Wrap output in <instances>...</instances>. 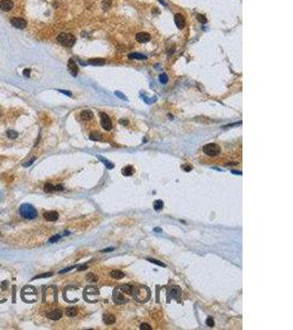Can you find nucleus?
<instances>
[{"label": "nucleus", "mask_w": 293, "mask_h": 330, "mask_svg": "<svg viewBox=\"0 0 293 330\" xmlns=\"http://www.w3.org/2000/svg\"><path fill=\"white\" fill-rule=\"evenodd\" d=\"M68 70H69V73L73 76H77V74H78V67H77L76 62H75L74 60H71V58L68 61Z\"/></svg>", "instance_id": "nucleus-17"}, {"label": "nucleus", "mask_w": 293, "mask_h": 330, "mask_svg": "<svg viewBox=\"0 0 293 330\" xmlns=\"http://www.w3.org/2000/svg\"><path fill=\"white\" fill-rule=\"evenodd\" d=\"M75 266H70V267H66V269H64V270L60 271V274H64V273H66V272H69V271L74 270Z\"/></svg>", "instance_id": "nucleus-42"}, {"label": "nucleus", "mask_w": 293, "mask_h": 330, "mask_svg": "<svg viewBox=\"0 0 293 330\" xmlns=\"http://www.w3.org/2000/svg\"><path fill=\"white\" fill-rule=\"evenodd\" d=\"M60 239V235H54V237H52V239H50V242L51 243H54V242H56V241H58Z\"/></svg>", "instance_id": "nucleus-41"}, {"label": "nucleus", "mask_w": 293, "mask_h": 330, "mask_svg": "<svg viewBox=\"0 0 293 330\" xmlns=\"http://www.w3.org/2000/svg\"><path fill=\"white\" fill-rule=\"evenodd\" d=\"M147 261H148V262H150V263H154V264L158 265V266H163V267H166V264H165V263H163V262H160V261H158V260H155V259H150V258H148V259H147Z\"/></svg>", "instance_id": "nucleus-31"}, {"label": "nucleus", "mask_w": 293, "mask_h": 330, "mask_svg": "<svg viewBox=\"0 0 293 330\" xmlns=\"http://www.w3.org/2000/svg\"><path fill=\"white\" fill-rule=\"evenodd\" d=\"M64 189V187H63V185L62 184H60V185L55 186V190H63Z\"/></svg>", "instance_id": "nucleus-49"}, {"label": "nucleus", "mask_w": 293, "mask_h": 330, "mask_svg": "<svg viewBox=\"0 0 293 330\" xmlns=\"http://www.w3.org/2000/svg\"><path fill=\"white\" fill-rule=\"evenodd\" d=\"M82 296L86 301L88 303H97L100 299V293L99 290L96 286H87L82 292Z\"/></svg>", "instance_id": "nucleus-2"}, {"label": "nucleus", "mask_w": 293, "mask_h": 330, "mask_svg": "<svg viewBox=\"0 0 293 330\" xmlns=\"http://www.w3.org/2000/svg\"><path fill=\"white\" fill-rule=\"evenodd\" d=\"M194 120H195V121H199V122H202V123H204V122H205V123H208V125L212 122V120H211V119H209V118H204V117H200V118H195Z\"/></svg>", "instance_id": "nucleus-34"}, {"label": "nucleus", "mask_w": 293, "mask_h": 330, "mask_svg": "<svg viewBox=\"0 0 293 330\" xmlns=\"http://www.w3.org/2000/svg\"><path fill=\"white\" fill-rule=\"evenodd\" d=\"M111 3H112V1H111V0H105V1L102 2V7H103V9L107 10L110 6H111Z\"/></svg>", "instance_id": "nucleus-38"}, {"label": "nucleus", "mask_w": 293, "mask_h": 330, "mask_svg": "<svg viewBox=\"0 0 293 330\" xmlns=\"http://www.w3.org/2000/svg\"><path fill=\"white\" fill-rule=\"evenodd\" d=\"M159 81H160L161 84H166V83L168 81V76H167V74L163 73L161 75L159 76Z\"/></svg>", "instance_id": "nucleus-35"}, {"label": "nucleus", "mask_w": 293, "mask_h": 330, "mask_svg": "<svg viewBox=\"0 0 293 330\" xmlns=\"http://www.w3.org/2000/svg\"><path fill=\"white\" fill-rule=\"evenodd\" d=\"M0 235H1V233H0Z\"/></svg>", "instance_id": "nucleus-54"}, {"label": "nucleus", "mask_w": 293, "mask_h": 330, "mask_svg": "<svg viewBox=\"0 0 293 330\" xmlns=\"http://www.w3.org/2000/svg\"><path fill=\"white\" fill-rule=\"evenodd\" d=\"M136 41L139 43H146L150 41V35L147 32H139L136 34Z\"/></svg>", "instance_id": "nucleus-16"}, {"label": "nucleus", "mask_w": 293, "mask_h": 330, "mask_svg": "<svg viewBox=\"0 0 293 330\" xmlns=\"http://www.w3.org/2000/svg\"><path fill=\"white\" fill-rule=\"evenodd\" d=\"M34 161H35V157H32V159H31V160L29 161V162H26V163H24V164H23V166H24V167H28V166H30V165L32 164V163H33Z\"/></svg>", "instance_id": "nucleus-44"}, {"label": "nucleus", "mask_w": 293, "mask_h": 330, "mask_svg": "<svg viewBox=\"0 0 293 330\" xmlns=\"http://www.w3.org/2000/svg\"><path fill=\"white\" fill-rule=\"evenodd\" d=\"M30 73H31L30 68H25V70H23V75H24L25 77H30Z\"/></svg>", "instance_id": "nucleus-45"}, {"label": "nucleus", "mask_w": 293, "mask_h": 330, "mask_svg": "<svg viewBox=\"0 0 293 330\" xmlns=\"http://www.w3.org/2000/svg\"><path fill=\"white\" fill-rule=\"evenodd\" d=\"M19 212L20 215L24 218V219H35L37 217V211L34 207L30 204H23L20 206L19 208Z\"/></svg>", "instance_id": "nucleus-4"}, {"label": "nucleus", "mask_w": 293, "mask_h": 330, "mask_svg": "<svg viewBox=\"0 0 293 330\" xmlns=\"http://www.w3.org/2000/svg\"><path fill=\"white\" fill-rule=\"evenodd\" d=\"M154 231H156V232H159V231H161V229H160V228H155Z\"/></svg>", "instance_id": "nucleus-53"}, {"label": "nucleus", "mask_w": 293, "mask_h": 330, "mask_svg": "<svg viewBox=\"0 0 293 330\" xmlns=\"http://www.w3.org/2000/svg\"><path fill=\"white\" fill-rule=\"evenodd\" d=\"M11 24L13 25L17 29H24L26 26V20H24L23 18H19V17H13L10 20Z\"/></svg>", "instance_id": "nucleus-10"}, {"label": "nucleus", "mask_w": 293, "mask_h": 330, "mask_svg": "<svg viewBox=\"0 0 293 330\" xmlns=\"http://www.w3.org/2000/svg\"><path fill=\"white\" fill-rule=\"evenodd\" d=\"M77 313H78V310H77L76 307H69V308L66 309V313H65V314L68 316V317H75V316L77 315Z\"/></svg>", "instance_id": "nucleus-26"}, {"label": "nucleus", "mask_w": 293, "mask_h": 330, "mask_svg": "<svg viewBox=\"0 0 293 330\" xmlns=\"http://www.w3.org/2000/svg\"><path fill=\"white\" fill-rule=\"evenodd\" d=\"M46 316H47V318H50L52 320H58L63 317V311L60 309H53L51 311H47Z\"/></svg>", "instance_id": "nucleus-12"}, {"label": "nucleus", "mask_w": 293, "mask_h": 330, "mask_svg": "<svg viewBox=\"0 0 293 330\" xmlns=\"http://www.w3.org/2000/svg\"><path fill=\"white\" fill-rule=\"evenodd\" d=\"M206 325L209 326L210 328H212V327H214V325H215V322H214V319L212 318V317H209L208 319H206Z\"/></svg>", "instance_id": "nucleus-39"}, {"label": "nucleus", "mask_w": 293, "mask_h": 330, "mask_svg": "<svg viewBox=\"0 0 293 330\" xmlns=\"http://www.w3.org/2000/svg\"><path fill=\"white\" fill-rule=\"evenodd\" d=\"M97 157H98V160L101 161V162H102V163L105 165V167H107L108 170H112V168L114 167V164H113V163H111V162H109L108 160H105L103 156H100V155H98Z\"/></svg>", "instance_id": "nucleus-23"}, {"label": "nucleus", "mask_w": 293, "mask_h": 330, "mask_svg": "<svg viewBox=\"0 0 293 330\" xmlns=\"http://www.w3.org/2000/svg\"><path fill=\"white\" fill-rule=\"evenodd\" d=\"M112 298H113V301H114L115 304H118V305H122V304L127 303V299L125 298L124 294H123V293H122L118 287H115L114 290H113Z\"/></svg>", "instance_id": "nucleus-9"}, {"label": "nucleus", "mask_w": 293, "mask_h": 330, "mask_svg": "<svg viewBox=\"0 0 293 330\" xmlns=\"http://www.w3.org/2000/svg\"><path fill=\"white\" fill-rule=\"evenodd\" d=\"M86 269H87L86 265H85V266H79V267H78V271H82V270H86Z\"/></svg>", "instance_id": "nucleus-52"}, {"label": "nucleus", "mask_w": 293, "mask_h": 330, "mask_svg": "<svg viewBox=\"0 0 293 330\" xmlns=\"http://www.w3.org/2000/svg\"><path fill=\"white\" fill-rule=\"evenodd\" d=\"M203 152L209 156H215L221 152V148L215 143H209L203 146Z\"/></svg>", "instance_id": "nucleus-7"}, {"label": "nucleus", "mask_w": 293, "mask_h": 330, "mask_svg": "<svg viewBox=\"0 0 293 330\" xmlns=\"http://www.w3.org/2000/svg\"><path fill=\"white\" fill-rule=\"evenodd\" d=\"M100 120H101V127L105 129V131H111L112 130V121L109 118V116L105 113V112H99Z\"/></svg>", "instance_id": "nucleus-8"}, {"label": "nucleus", "mask_w": 293, "mask_h": 330, "mask_svg": "<svg viewBox=\"0 0 293 330\" xmlns=\"http://www.w3.org/2000/svg\"><path fill=\"white\" fill-rule=\"evenodd\" d=\"M181 167H182V170H184V172H191V171L193 170V166L191 164H184Z\"/></svg>", "instance_id": "nucleus-36"}, {"label": "nucleus", "mask_w": 293, "mask_h": 330, "mask_svg": "<svg viewBox=\"0 0 293 330\" xmlns=\"http://www.w3.org/2000/svg\"><path fill=\"white\" fill-rule=\"evenodd\" d=\"M120 123L123 125H126L129 123V120H126V119H121V120H120Z\"/></svg>", "instance_id": "nucleus-48"}, {"label": "nucleus", "mask_w": 293, "mask_h": 330, "mask_svg": "<svg viewBox=\"0 0 293 330\" xmlns=\"http://www.w3.org/2000/svg\"><path fill=\"white\" fill-rule=\"evenodd\" d=\"M197 19H198V21H200L201 23H206V18H205V15H197Z\"/></svg>", "instance_id": "nucleus-37"}, {"label": "nucleus", "mask_w": 293, "mask_h": 330, "mask_svg": "<svg viewBox=\"0 0 293 330\" xmlns=\"http://www.w3.org/2000/svg\"><path fill=\"white\" fill-rule=\"evenodd\" d=\"M110 275H111V276H112L113 278H115V280H121V278H123V277H124V273H123L122 271H120V270L111 271Z\"/></svg>", "instance_id": "nucleus-22"}, {"label": "nucleus", "mask_w": 293, "mask_h": 330, "mask_svg": "<svg viewBox=\"0 0 293 330\" xmlns=\"http://www.w3.org/2000/svg\"><path fill=\"white\" fill-rule=\"evenodd\" d=\"M131 296H133V298L139 303H146L150 297V290L144 285L133 286Z\"/></svg>", "instance_id": "nucleus-1"}, {"label": "nucleus", "mask_w": 293, "mask_h": 330, "mask_svg": "<svg viewBox=\"0 0 293 330\" xmlns=\"http://www.w3.org/2000/svg\"><path fill=\"white\" fill-rule=\"evenodd\" d=\"M115 95H116V96H119V97H120V98H121V99L126 100V97H125V96L123 95V94H121L120 91H115Z\"/></svg>", "instance_id": "nucleus-46"}, {"label": "nucleus", "mask_w": 293, "mask_h": 330, "mask_svg": "<svg viewBox=\"0 0 293 330\" xmlns=\"http://www.w3.org/2000/svg\"><path fill=\"white\" fill-rule=\"evenodd\" d=\"M88 64H91V65H105V61L103 58H92V60L88 61Z\"/></svg>", "instance_id": "nucleus-24"}, {"label": "nucleus", "mask_w": 293, "mask_h": 330, "mask_svg": "<svg viewBox=\"0 0 293 330\" xmlns=\"http://www.w3.org/2000/svg\"><path fill=\"white\" fill-rule=\"evenodd\" d=\"M7 135H8V138H9V139H15V138H18L19 133H18L15 130H9L8 132H7Z\"/></svg>", "instance_id": "nucleus-29"}, {"label": "nucleus", "mask_w": 293, "mask_h": 330, "mask_svg": "<svg viewBox=\"0 0 293 330\" xmlns=\"http://www.w3.org/2000/svg\"><path fill=\"white\" fill-rule=\"evenodd\" d=\"M115 317L114 315H111V314H105L103 316V322L105 325H113L115 322Z\"/></svg>", "instance_id": "nucleus-20"}, {"label": "nucleus", "mask_w": 293, "mask_h": 330, "mask_svg": "<svg viewBox=\"0 0 293 330\" xmlns=\"http://www.w3.org/2000/svg\"><path fill=\"white\" fill-rule=\"evenodd\" d=\"M129 58H131V60H146L147 57L145 55L141 54V53H130Z\"/></svg>", "instance_id": "nucleus-25"}, {"label": "nucleus", "mask_w": 293, "mask_h": 330, "mask_svg": "<svg viewBox=\"0 0 293 330\" xmlns=\"http://www.w3.org/2000/svg\"><path fill=\"white\" fill-rule=\"evenodd\" d=\"M87 281L88 282H98V277L96 276V275L94 274V273H89V274L87 275Z\"/></svg>", "instance_id": "nucleus-33"}, {"label": "nucleus", "mask_w": 293, "mask_h": 330, "mask_svg": "<svg viewBox=\"0 0 293 330\" xmlns=\"http://www.w3.org/2000/svg\"><path fill=\"white\" fill-rule=\"evenodd\" d=\"M139 329L141 330H150L152 329V327L148 325V324H142V325L139 326Z\"/></svg>", "instance_id": "nucleus-40"}, {"label": "nucleus", "mask_w": 293, "mask_h": 330, "mask_svg": "<svg viewBox=\"0 0 293 330\" xmlns=\"http://www.w3.org/2000/svg\"><path fill=\"white\" fill-rule=\"evenodd\" d=\"M92 117H94V113H92V111H91V110H84V111H81V112H80V118L85 121L91 120V119H92Z\"/></svg>", "instance_id": "nucleus-18"}, {"label": "nucleus", "mask_w": 293, "mask_h": 330, "mask_svg": "<svg viewBox=\"0 0 293 330\" xmlns=\"http://www.w3.org/2000/svg\"><path fill=\"white\" fill-rule=\"evenodd\" d=\"M57 41H58L60 43H62L63 45H65V46L70 47V46H73V45L75 44L76 39H75L74 35L69 34V33H60V34L57 36Z\"/></svg>", "instance_id": "nucleus-6"}, {"label": "nucleus", "mask_w": 293, "mask_h": 330, "mask_svg": "<svg viewBox=\"0 0 293 330\" xmlns=\"http://www.w3.org/2000/svg\"><path fill=\"white\" fill-rule=\"evenodd\" d=\"M44 190L46 193H52V191L55 190V186L53 184H51V183H46L44 185Z\"/></svg>", "instance_id": "nucleus-28"}, {"label": "nucleus", "mask_w": 293, "mask_h": 330, "mask_svg": "<svg viewBox=\"0 0 293 330\" xmlns=\"http://www.w3.org/2000/svg\"><path fill=\"white\" fill-rule=\"evenodd\" d=\"M180 294H181L180 287H178V286H176V285L171 286V287L169 288V292H168V301L170 300V298H175V299L179 300Z\"/></svg>", "instance_id": "nucleus-11"}, {"label": "nucleus", "mask_w": 293, "mask_h": 330, "mask_svg": "<svg viewBox=\"0 0 293 330\" xmlns=\"http://www.w3.org/2000/svg\"><path fill=\"white\" fill-rule=\"evenodd\" d=\"M175 23L177 25V28L184 29V26H186V19H184V15H180V13H177V15H175Z\"/></svg>", "instance_id": "nucleus-13"}, {"label": "nucleus", "mask_w": 293, "mask_h": 330, "mask_svg": "<svg viewBox=\"0 0 293 330\" xmlns=\"http://www.w3.org/2000/svg\"><path fill=\"white\" fill-rule=\"evenodd\" d=\"M118 288H119L123 294H127V295H131L132 294V290H133V286L132 285H121V286H118Z\"/></svg>", "instance_id": "nucleus-21"}, {"label": "nucleus", "mask_w": 293, "mask_h": 330, "mask_svg": "<svg viewBox=\"0 0 293 330\" xmlns=\"http://www.w3.org/2000/svg\"><path fill=\"white\" fill-rule=\"evenodd\" d=\"M231 172H232L233 174H236V175H242V174H243V173H242V171H234V170H232Z\"/></svg>", "instance_id": "nucleus-50"}, {"label": "nucleus", "mask_w": 293, "mask_h": 330, "mask_svg": "<svg viewBox=\"0 0 293 330\" xmlns=\"http://www.w3.org/2000/svg\"><path fill=\"white\" fill-rule=\"evenodd\" d=\"M164 208V201L163 200H155L154 201V209L156 211H159Z\"/></svg>", "instance_id": "nucleus-27"}, {"label": "nucleus", "mask_w": 293, "mask_h": 330, "mask_svg": "<svg viewBox=\"0 0 293 330\" xmlns=\"http://www.w3.org/2000/svg\"><path fill=\"white\" fill-rule=\"evenodd\" d=\"M242 125V121H238V122H235V123H232V125H225L224 128H229V127H235V125Z\"/></svg>", "instance_id": "nucleus-47"}, {"label": "nucleus", "mask_w": 293, "mask_h": 330, "mask_svg": "<svg viewBox=\"0 0 293 330\" xmlns=\"http://www.w3.org/2000/svg\"><path fill=\"white\" fill-rule=\"evenodd\" d=\"M121 172H122V174L124 176H132L134 174L135 170L132 165H126V166H124V167L122 168Z\"/></svg>", "instance_id": "nucleus-19"}, {"label": "nucleus", "mask_w": 293, "mask_h": 330, "mask_svg": "<svg viewBox=\"0 0 293 330\" xmlns=\"http://www.w3.org/2000/svg\"><path fill=\"white\" fill-rule=\"evenodd\" d=\"M44 218L45 220H47V221H56V220L58 219V212L57 211H54V210H51V211H46V212H44Z\"/></svg>", "instance_id": "nucleus-15"}, {"label": "nucleus", "mask_w": 293, "mask_h": 330, "mask_svg": "<svg viewBox=\"0 0 293 330\" xmlns=\"http://www.w3.org/2000/svg\"><path fill=\"white\" fill-rule=\"evenodd\" d=\"M114 249L113 248H110V249H105V250H102V252H109V251H113Z\"/></svg>", "instance_id": "nucleus-51"}, {"label": "nucleus", "mask_w": 293, "mask_h": 330, "mask_svg": "<svg viewBox=\"0 0 293 330\" xmlns=\"http://www.w3.org/2000/svg\"><path fill=\"white\" fill-rule=\"evenodd\" d=\"M80 297V292L77 287L69 286L64 290V299L68 303H76Z\"/></svg>", "instance_id": "nucleus-5"}, {"label": "nucleus", "mask_w": 293, "mask_h": 330, "mask_svg": "<svg viewBox=\"0 0 293 330\" xmlns=\"http://www.w3.org/2000/svg\"><path fill=\"white\" fill-rule=\"evenodd\" d=\"M21 298L25 303H34L37 298V293L33 286H25L21 292Z\"/></svg>", "instance_id": "nucleus-3"}, {"label": "nucleus", "mask_w": 293, "mask_h": 330, "mask_svg": "<svg viewBox=\"0 0 293 330\" xmlns=\"http://www.w3.org/2000/svg\"><path fill=\"white\" fill-rule=\"evenodd\" d=\"M90 139L92 141H101V135L99 134V133H97V132H92L91 134H90Z\"/></svg>", "instance_id": "nucleus-32"}, {"label": "nucleus", "mask_w": 293, "mask_h": 330, "mask_svg": "<svg viewBox=\"0 0 293 330\" xmlns=\"http://www.w3.org/2000/svg\"><path fill=\"white\" fill-rule=\"evenodd\" d=\"M13 8L12 0H1L0 1V9L2 11H10Z\"/></svg>", "instance_id": "nucleus-14"}, {"label": "nucleus", "mask_w": 293, "mask_h": 330, "mask_svg": "<svg viewBox=\"0 0 293 330\" xmlns=\"http://www.w3.org/2000/svg\"><path fill=\"white\" fill-rule=\"evenodd\" d=\"M58 91L60 93H62V94H64V95L68 96V97H71L73 96V94L70 93V91H67V90H62V89H58Z\"/></svg>", "instance_id": "nucleus-43"}, {"label": "nucleus", "mask_w": 293, "mask_h": 330, "mask_svg": "<svg viewBox=\"0 0 293 330\" xmlns=\"http://www.w3.org/2000/svg\"><path fill=\"white\" fill-rule=\"evenodd\" d=\"M52 275H53L52 272H47V273H43V274L36 275V276L33 277V280H37V278H45V277H51Z\"/></svg>", "instance_id": "nucleus-30"}]
</instances>
